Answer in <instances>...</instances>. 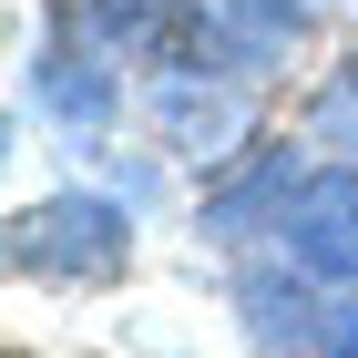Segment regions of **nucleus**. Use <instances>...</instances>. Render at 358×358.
Wrapping results in <instances>:
<instances>
[{
    "mask_svg": "<svg viewBox=\"0 0 358 358\" xmlns=\"http://www.w3.org/2000/svg\"><path fill=\"white\" fill-rule=\"evenodd\" d=\"M317 143H338V154H358V62L338 72L328 92H317Z\"/></svg>",
    "mask_w": 358,
    "mask_h": 358,
    "instance_id": "8",
    "label": "nucleus"
},
{
    "mask_svg": "<svg viewBox=\"0 0 358 358\" xmlns=\"http://www.w3.org/2000/svg\"><path fill=\"white\" fill-rule=\"evenodd\" d=\"M287 154H256L246 174H236V185H215L205 194V225H215V236H246V225H266V215H287Z\"/></svg>",
    "mask_w": 358,
    "mask_h": 358,
    "instance_id": "6",
    "label": "nucleus"
},
{
    "mask_svg": "<svg viewBox=\"0 0 358 358\" xmlns=\"http://www.w3.org/2000/svg\"><path fill=\"white\" fill-rule=\"evenodd\" d=\"M246 307H256V338H266V348H307V297L297 287H276V276H246Z\"/></svg>",
    "mask_w": 358,
    "mask_h": 358,
    "instance_id": "7",
    "label": "nucleus"
},
{
    "mask_svg": "<svg viewBox=\"0 0 358 358\" xmlns=\"http://www.w3.org/2000/svg\"><path fill=\"white\" fill-rule=\"evenodd\" d=\"M123 256H134V225L103 194H52L10 225V266H31V276H113Z\"/></svg>",
    "mask_w": 358,
    "mask_h": 358,
    "instance_id": "1",
    "label": "nucleus"
},
{
    "mask_svg": "<svg viewBox=\"0 0 358 358\" xmlns=\"http://www.w3.org/2000/svg\"><path fill=\"white\" fill-rule=\"evenodd\" d=\"M31 92H41V113H62L72 134H103V123H113V83H103V62H92V41H62V52H41Z\"/></svg>",
    "mask_w": 358,
    "mask_h": 358,
    "instance_id": "5",
    "label": "nucleus"
},
{
    "mask_svg": "<svg viewBox=\"0 0 358 358\" xmlns=\"http://www.w3.org/2000/svg\"><path fill=\"white\" fill-rule=\"evenodd\" d=\"M62 31L92 41L103 62H164V72H185V62L215 41V21H205L194 0H72Z\"/></svg>",
    "mask_w": 358,
    "mask_h": 358,
    "instance_id": "2",
    "label": "nucleus"
},
{
    "mask_svg": "<svg viewBox=\"0 0 358 358\" xmlns=\"http://www.w3.org/2000/svg\"><path fill=\"white\" fill-rule=\"evenodd\" d=\"M276 236H287L297 276H328V287H348V276H358V174H348V164L307 174V185L287 194Z\"/></svg>",
    "mask_w": 358,
    "mask_h": 358,
    "instance_id": "3",
    "label": "nucleus"
},
{
    "mask_svg": "<svg viewBox=\"0 0 358 358\" xmlns=\"http://www.w3.org/2000/svg\"><path fill=\"white\" fill-rule=\"evenodd\" d=\"M154 123H164L174 154H225V143L246 134V92H205L194 72H164L154 83Z\"/></svg>",
    "mask_w": 358,
    "mask_h": 358,
    "instance_id": "4",
    "label": "nucleus"
}]
</instances>
